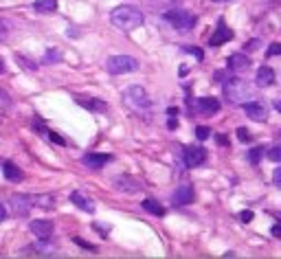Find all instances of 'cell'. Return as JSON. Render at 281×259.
<instances>
[{
	"mask_svg": "<svg viewBox=\"0 0 281 259\" xmlns=\"http://www.w3.org/2000/svg\"><path fill=\"white\" fill-rule=\"evenodd\" d=\"M110 22H112L116 29H121V31H132V29H138L143 25V13L132 5H121V7H116V9H112Z\"/></svg>",
	"mask_w": 281,
	"mask_h": 259,
	"instance_id": "6da1fadb",
	"label": "cell"
},
{
	"mask_svg": "<svg viewBox=\"0 0 281 259\" xmlns=\"http://www.w3.org/2000/svg\"><path fill=\"white\" fill-rule=\"evenodd\" d=\"M123 101L125 106L132 108V110H138V112H145V110L152 108V101H150V95L143 86H130L123 90Z\"/></svg>",
	"mask_w": 281,
	"mask_h": 259,
	"instance_id": "7a4b0ae2",
	"label": "cell"
},
{
	"mask_svg": "<svg viewBox=\"0 0 281 259\" xmlns=\"http://www.w3.org/2000/svg\"><path fill=\"white\" fill-rule=\"evenodd\" d=\"M162 20L169 22L176 31H191L196 25V16L189 11H182V9H172V11H165L162 13Z\"/></svg>",
	"mask_w": 281,
	"mask_h": 259,
	"instance_id": "3957f363",
	"label": "cell"
},
{
	"mask_svg": "<svg viewBox=\"0 0 281 259\" xmlns=\"http://www.w3.org/2000/svg\"><path fill=\"white\" fill-rule=\"evenodd\" d=\"M106 66H108V73H112V75H123V73L136 70L138 62L132 55H112Z\"/></svg>",
	"mask_w": 281,
	"mask_h": 259,
	"instance_id": "277c9868",
	"label": "cell"
},
{
	"mask_svg": "<svg viewBox=\"0 0 281 259\" xmlns=\"http://www.w3.org/2000/svg\"><path fill=\"white\" fill-rule=\"evenodd\" d=\"M224 92L231 103H242L250 95V86H246L240 79H226L224 81Z\"/></svg>",
	"mask_w": 281,
	"mask_h": 259,
	"instance_id": "5b68a950",
	"label": "cell"
},
{
	"mask_svg": "<svg viewBox=\"0 0 281 259\" xmlns=\"http://www.w3.org/2000/svg\"><path fill=\"white\" fill-rule=\"evenodd\" d=\"M182 158H184V165L187 167H200L206 160V150L204 147H184Z\"/></svg>",
	"mask_w": 281,
	"mask_h": 259,
	"instance_id": "8992f818",
	"label": "cell"
},
{
	"mask_svg": "<svg viewBox=\"0 0 281 259\" xmlns=\"http://www.w3.org/2000/svg\"><path fill=\"white\" fill-rule=\"evenodd\" d=\"M231 40H233V31L226 27V22H224V20H220V22H218L216 33L211 35L209 44H211V46H222V44H226V42H231Z\"/></svg>",
	"mask_w": 281,
	"mask_h": 259,
	"instance_id": "52a82bcc",
	"label": "cell"
},
{
	"mask_svg": "<svg viewBox=\"0 0 281 259\" xmlns=\"http://www.w3.org/2000/svg\"><path fill=\"white\" fill-rule=\"evenodd\" d=\"M29 228H31V233L38 240H49L51 235H53V222L51 220H33L31 224H29Z\"/></svg>",
	"mask_w": 281,
	"mask_h": 259,
	"instance_id": "ba28073f",
	"label": "cell"
},
{
	"mask_svg": "<svg viewBox=\"0 0 281 259\" xmlns=\"http://www.w3.org/2000/svg\"><path fill=\"white\" fill-rule=\"evenodd\" d=\"M244 112H246V116L250 121H257V123H264L266 119H268V112H266V108L262 106V103H255V101H250V103H244Z\"/></svg>",
	"mask_w": 281,
	"mask_h": 259,
	"instance_id": "9c48e42d",
	"label": "cell"
},
{
	"mask_svg": "<svg viewBox=\"0 0 281 259\" xmlns=\"http://www.w3.org/2000/svg\"><path fill=\"white\" fill-rule=\"evenodd\" d=\"M11 209H13V213H16L18 218L29 216V211H31V198H27V196H13V198H11Z\"/></svg>",
	"mask_w": 281,
	"mask_h": 259,
	"instance_id": "30bf717a",
	"label": "cell"
},
{
	"mask_svg": "<svg viewBox=\"0 0 281 259\" xmlns=\"http://www.w3.org/2000/svg\"><path fill=\"white\" fill-rule=\"evenodd\" d=\"M191 202H194V187H191V184H180V187L174 191V204L182 206V204H191Z\"/></svg>",
	"mask_w": 281,
	"mask_h": 259,
	"instance_id": "8fae6325",
	"label": "cell"
},
{
	"mask_svg": "<svg viewBox=\"0 0 281 259\" xmlns=\"http://www.w3.org/2000/svg\"><path fill=\"white\" fill-rule=\"evenodd\" d=\"M255 84L260 88H268L275 84V70L270 68V66H262L260 70H257V77H255Z\"/></svg>",
	"mask_w": 281,
	"mask_h": 259,
	"instance_id": "7c38bea8",
	"label": "cell"
},
{
	"mask_svg": "<svg viewBox=\"0 0 281 259\" xmlns=\"http://www.w3.org/2000/svg\"><path fill=\"white\" fill-rule=\"evenodd\" d=\"M198 112L200 114H216L218 110H220V101L216 97H202V99H198Z\"/></svg>",
	"mask_w": 281,
	"mask_h": 259,
	"instance_id": "4fadbf2b",
	"label": "cell"
},
{
	"mask_svg": "<svg viewBox=\"0 0 281 259\" xmlns=\"http://www.w3.org/2000/svg\"><path fill=\"white\" fill-rule=\"evenodd\" d=\"M3 174L9 182H22V178H25V172H22L16 162H9V160L3 165Z\"/></svg>",
	"mask_w": 281,
	"mask_h": 259,
	"instance_id": "5bb4252c",
	"label": "cell"
},
{
	"mask_svg": "<svg viewBox=\"0 0 281 259\" xmlns=\"http://www.w3.org/2000/svg\"><path fill=\"white\" fill-rule=\"evenodd\" d=\"M110 160H112L110 154H86V156H84V165L92 167V169H99L103 165H108Z\"/></svg>",
	"mask_w": 281,
	"mask_h": 259,
	"instance_id": "9a60e30c",
	"label": "cell"
},
{
	"mask_svg": "<svg viewBox=\"0 0 281 259\" xmlns=\"http://www.w3.org/2000/svg\"><path fill=\"white\" fill-rule=\"evenodd\" d=\"M75 101L79 103V106L92 110V112H106L108 110L106 103H103L101 99H95V97H75Z\"/></svg>",
	"mask_w": 281,
	"mask_h": 259,
	"instance_id": "2e32d148",
	"label": "cell"
},
{
	"mask_svg": "<svg viewBox=\"0 0 281 259\" xmlns=\"http://www.w3.org/2000/svg\"><path fill=\"white\" fill-rule=\"evenodd\" d=\"M248 66H250V60L242 53H233L231 57H228V68H231L233 73H242V70H246Z\"/></svg>",
	"mask_w": 281,
	"mask_h": 259,
	"instance_id": "e0dca14e",
	"label": "cell"
},
{
	"mask_svg": "<svg viewBox=\"0 0 281 259\" xmlns=\"http://www.w3.org/2000/svg\"><path fill=\"white\" fill-rule=\"evenodd\" d=\"M143 209H145L147 213H152V216H156V218H162V216H165V206H162L158 200H154V198L143 200Z\"/></svg>",
	"mask_w": 281,
	"mask_h": 259,
	"instance_id": "ac0fdd59",
	"label": "cell"
},
{
	"mask_svg": "<svg viewBox=\"0 0 281 259\" xmlns=\"http://www.w3.org/2000/svg\"><path fill=\"white\" fill-rule=\"evenodd\" d=\"M71 200H73V204H75V206H79L81 211H88V213H92V211H95L92 202H90V200H88L86 196H81L79 191H75V194L71 196Z\"/></svg>",
	"mask_w": 281,
	"mask_h": 259,
	"instance_id": "d6986e66",
	"label": "cell"
},
{
	"mask_svg": "<svg viewBox=\"0 0 281 259\" xmlns=\"http://www.w3.org/2000/svg\"><path fill=\"white\" fill-rule=\"evenodd\" d=\"M33 9L38 13H53L57 9V0H35Z\"/></svg>",
	"mask_w": 281,
	"mask_h": 259,
	"instance_id": "ffe728a7",
	"label": "cell"
},
{
	"mask_svg": "<svg viewBox=\"0 0 281 259\" xmlns=\"http://www.w3.org/2000/svg\"><path fill=\"white\" fill-rule=\"evenodd\" d=\"M114 187L116 189H121V191H128V194H132V191H138L140 189V184L136 180H132V178H119L114 182Z\"/></svg>",
	"mask_w": 281,
	"mask_h": 259,
	"instance_id": "44dd1931",
	"label": "cell"
},
{
	"mask_svg": "<svg viewBox=\"0 0 281 259\" xmlns=\"http://www.w3.org/2000/svg\"><path fill=\"white\" fill-rule=\"evenodd\" d=\"M60 57H62V53L53 49V51H49V53L44 55V62H46V64H57V62H60Z\"/></svg>",
	"mask_w": 281,
	"mask_h": 259,
	"instance_id": "7402d4cb",
	"label": "cell"
},
{
	"mask_svg": "<svg viewBox=\"0 0 281 259\" xmlns=\"http://www.w3.org/2000/svg\"><path fill=\"white\" fill-rule=\"evenodd\" d=\"M268 158H270L272 162H279V165H281V147H279V145L270 147V150H268Z\"/></svg>",
	"mask_w": 281,
	"mask_h": 259,
	"instance_id": "603a6c76",
	"label": "cell"
},
{
	"mask_svg": "<svg viewBox=\"0 0 281 259\" xmlns=\"http://www.w3.org/2000/svg\"><path fill=\"white\" fill-rule=\"evenodd\" d=\"M260 158H262V147H255V150L248 152V160L253 162V165H257V162H260Z\"/></svg>",
	"mask_w": 281,
	"mask_h": 259,
	"instance_id": "cb8c5ba5",
	"label": "cell"
},
{
	"mask_svg": "<svg viewBox=\"0 0 281 259\" xmlns=\"http://www.w3.org/2000/svg\"><path fill=\"white\" fill-rule=\"evenodd\" d=\"M209 134H211V132H209L206 125H198V128H196V136L200 138V140H206V138H209Z\"/></svg>",
	"mask_w": 281,
	"mask_h": 259,
	"instance_id": "d4e9b609",
	"label": "cell"
},
{
	"mask_svg": "<svg viewBox=\"0 0 281 259\" xmlns=\"http://www.w3.org/2000/svg\"><path fill=\"white\" fill-rule=\"evenodd\" d=\"M266 53H268V57H272V55H281V44H270Z\"/></svg>",
	"mask_w": 281,
	"mask_h": 259,
	"instance_id": "484cf974",
	"label": "cell"
},
{
	"mask_svg": "<svg viewBox=\"0 0 281 259\" xmlns=\"http://www.w3.org/2000/svg\"><path fill=\"white\" fill-rule=\"evenodd\" d=\"M184 53H191V55H196L198 60H202V57H204V53H202V51H200V49H196V46H187V49H184Z\"/></svg>",
	"mask_w": 281,
	"mask_h": 259,
	"instance_id": "4316f807",
	"label": "cell"
},
{
	"mask_svg": "<svg viewBox=\"0 0 281 259\" xmlns=\"http://www.w3.org/2000/svg\"><path fill=\"white\" fill-rule=\"evenodd\" d=\"M238 138L244 140V143H248V140H250V134L246 132V128H238Z\"/></svg>",
	"mask_w": 281,
	"mask_h": 259,
	"instance_id": "83f0119b",
	"label": "cell"
},
{
	"mask_svg": "<svg viewBox=\"0 0 281 259\" xmlns=\"http://www.w3.org/2000/svg\"><path fill=\"white\" fill-rule=\"evenodd\" d=\"M253 218H255V216H253V211H242V213H240V220L244 222V224H248V222L253 220Z\"/></svg>",
	"mask_w": 281,
	"mask_h": 259,
	"instance_id": "f1b7e54d",
	"label": "cell"
},
{
	"mask_svg": "<svg viewBox=\"0 0 281 259\" xmlns=\"http://www.w3.org/2000/svg\"><path fill=\"white\" fill-rule=\"evenodd\" d=\"M272 182H275L277 187L281 189V167H277L275 172H272Z\"/></svg>",
	"mask_w": 281,
	"mask_h": 259,
	"instance_id": "f546056e",
	"label": "cell"
},
{
	"mask_svg": "<svg viewBox=\"0 0 281 259\" xmlns=\"http://www.w3.org/2000/svg\"><path fill=\"white\" fill-rule=\"evenodd\" d=\"M260 49H262V42L260 40H250L246 44V51H260Z\"/></svg>",
	"mask_w": 281,
	"mask_h": 259,
	"instance_id": "4dcf8cb0",
	"label": "cell"
},
{
	"mask_svg": "<svg viewBox=\"0 0 281 259\" xmlns=\"http://www.w3.org/2000/svg\"><path fill=\"white\" fill-rule=\"evenodd\" d=\"M0 108H11V99H7V95L0 90Z\"/></svg>",
	"mask_w": 281,
	"mask_h": 259,
	"instance_id": "1f68e13d",
	"label": "cell"
},
{
	"mask_svg": "<svg viewBox=\"0 0 281 259\" xmlns=\"http://www.w3.org/2000/svg\"><path fill=\"white\" fill-rule=\"evenodd\" d=\"M49 136H51V140H53L55 145H62V147H64V138H62L60 134H55V132H49Z\"/></svg>",
	"mask_w": 281,
	"mask_h": 259,
	"instance_id": "d6a6232c",
	"label": "cell"
},
{
	"mask_svg": "<svg viewBox=\"0 0 281 259\" xmlns=\"http://www.w3.org/2000/svg\"><path fill=\"white\" fill-rule=\"evenodd\" d=\"M16 60L20 62V66H25V68H31V70H35V64H31V62H27V60H25V57H22V55H18V57H16Z\"/></svg>",
	"mask_w": 281,
	"mask_h": 259,
	"instance_id": "836d02e7",
	"label": "cell"
},
{
	"mask_svg": "<svg viewBox=\"0 0 281 259\" xmlns=\"http://www.w3.org/2000/svg\"><path fill=\"white\" fill-rule=\"evenodd\" d=\"M7 31H9V22H5V20H0V40L7 35Z\"/></svg>",
	"mask_w": 281,
	"mask_h": 259,
	"instance_id": "e575fe53",
	"label": "cell"
},
{
	"mask_svg": "<svg viewBox=\"0 0 281 259\" xmlns=\"http://www.w3.org/2000/svg\"><path fill=\"white\" fill-rule=\"evenodd\" d=\"M73 242L77 244V246H84V248H88V250H95V246L92 244H88V242H84V240H79V238H73Z\"/></svg>",
	"mask_w": 281,
	"mask_h": 259,
	"instance_id": "d590c367",
	"label": "cell"
},
{
	"mask_svg": "<svg viewBox=\"0 0 281 259\" xmlns=\"http://www.w3.org/2000/svg\"><path fill=\"white\" fill-rule=\"evenodd\" d=\"M33 125H35V132H38V134H44V132H46V128H44V125H42L38 119L33 121Z\"/></svg>",
	"mask_w": 281,
	"mask_h": 259,
	"instance_id": "8d00e7d4",
	"label": "cell"
},
{
	"mask_svg": "<svg viewBox=\"0 0 281 259\" xmlns=\"http://www.w3.org/2000/svg\"><path fill=\"white\" fill-rule=\"evenodd\" d=\"M216 140H218V145H226V143H228V138H226V136H222V134H218Z\"/></svg>",
	"mask_w": 281,
	"mask_h": 259,
	"instance_id": "74e56055",
	"label": "cell"
},
{
	"mask_svg": "<svg viewBox=\"0 0 281 259\" xmlns=\"http://www.w3.org/2000/svg\"><path fill=\"white\" fill-rule=\"evenodd\" d=\"M272 235H275V238H281V224L272 226Z\"/></svg>",
	"mask_w": 281,
	"mask_h": 259,
	"instance_id": "f35d334b",
	"label": "cell"
},
{
	"mask_svg": "<svg viewBox=\"0 0 281 259\" xmlns=\"http://www.w3.org/2000/svg\"><path fill=\"white\" fill-rule=\"evenodd\" d=\"M5 218H7V211H5V206L0 204V224H3V222H5Z\"/></svg>",
	"mask_w": 281,
	"mask_h": 259,
	"instance_id": "ab89813d",
	"label": "cell"
},
{
	"mask_svg": "<svg viewBox=\"0 0 281 259\" xmlns=\"http://www.w3.org/2000/svg\"><path fill=\"white\" fill-rule=\"evenodd\" d=\"M0 73H5V62H3V57H0Z\"/></svg>",
	"mask_w": 281,
	"mask_h": 259,
	"instance_id": "60d3db41",
	"label": "cell"
},
{
	"mask_svg": "<svg viewBox=\"0 0 281 259\" xmlns=\"http://www.w3.org/2000/svg\"><path fill=\"white\" fill-rule=\"evenodd\" d=\"M275 108H277V110H279V112H281V99H279V101L275 103Z\"/></svg>",
	"mask_w": 281,
	"mask_h": 259,
	"instance_id": "b9f144b4",
	"label": "cell"
},
{
	"mask_svg": "<svg viewBox=\"0 0 281 259\" xmlns=\"http://www.w3.org/2000/svg\"><path fill=\"white\" fill-rule=\"evenodd\" d=\"M216 3H231V0H216Z\"/></svg>",
	"mask_w": 281,
	"mask_h": 259,
	"instance_id": "7bdbcfd3",
	"label": "cell"
}]
</instances>
